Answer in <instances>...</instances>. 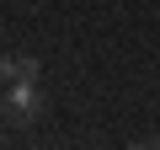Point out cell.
<instances>
[{
  "instance_id": "2",
  "label": "cell",
  "mask_w": 160,
  "mask_h": 150,
  "mask_svg": "<svg viewBox=\"0 0 160 150\" xmlns=\"http://www.w3.org/2000/svg\"><path fill=\"white\" fill-rule=\"evenodd\" d=\"M133 150H160V139H155V145H133Z\"/></svg>"
},
{
  "instance_id": "1",
  "label": "cell",
  "mask_w": 160,
  "mask_h": 150,
  "mask_svg": "<svg viewBox=\"0 0 160 150\" xmlns=\"http://www.w3.org/2000/svg\"><path fill=\"white\" fill-rule=\"evenodd\" d=\"M43 113V86L38 81H11L6 86V118L11 123H32Z\"/></svg>"
}]
</instances>
